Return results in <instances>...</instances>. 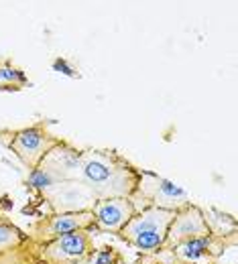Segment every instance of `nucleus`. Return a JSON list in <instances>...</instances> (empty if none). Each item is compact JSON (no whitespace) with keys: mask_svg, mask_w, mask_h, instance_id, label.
<instances>
[{"mask_svg":"<svg viewBox=\"0 0 238 264\" xmlns=\"http://www.w3.org/2000/svg\"><path fill=\"white\" fill-rule=\"evenodd\" d=\"M80 181L98 201L130 197L138 183V169L114 151L90 149L80 153Z\"/></svg>","mask_w":238,"mask_h":264,"instance_id":"nucleus-1","label":"nucleus"},{"mask_svg":"<svg viewBox=\"0 0 238 264\" xmlns=\"http://www.w3.org/2000/svg\"><path fill=\"white\" fill-rule=\"evenodd\" d=\"M173 218L175 212L171 210L144 208L130 218V222L120 230V236L140 252L163 250Z\"/></svg>","mask_w":238,"mask_h":264,"instance_id":"nucleus-2","label":"nucleus"},{"mask_svg":"<svg viewBox=\"0 0 238 264\" xmlns=\"http://www.w3.org/2000/svg\"><path fill=\"white\" fill-rule=\"evenodd\" d=\"M132 203L144 201V208H161V210H171V212H180L186 205H190L188 191L182 189L180 185H175L173 181L159 177V175L151 171H138V183L134 193L130 195Z\"/></svg>","mask_w":238,"mask_h":264,"instance_id":"nucleus-3","label":"nucleus"},{"mask_svg":"<svg viewBox=\"0 0 238 264\" xmlns=\"http://www.w3.org/2000/svg\"><path fill=\"white\" fill-rule=\"evenodd\" d=\"M59 142L62 140L53 136L51 132H47L43 124H37V126H28V128L10 132V140H6V146L20 159V163L28 171H33Z\"/></svg>","mask_w":238,"mask_h":264,"instance_id":"nucleus-4","label":"nucleus"},{"mask_svg":"<svg viewBox=\"0 0 238 264\" xmlns=\"http://www.w3.org/2000/svg\"><path fill=\"white\" fill-rule=\"evenodd\" d=\"M94 228V214L92 212H72V214H51L49 218H41L31 228L28 238L37 246L49 244L66 234L78 230H90Z\"/></svg>","mask_w":238,"mask_h":264,"instance_id":"nucleus-5","label":"nucleus"},{"mask_svg":"<svg viewBox=\"0 0 238 264\" xmlns=\"http://www.w3.org/2000/svg\"><path fill=\"white\" fill-rule=\"evenodd\" d=\"M41 262L45 264H82L92 254L90 230H78L39 246Z\"/></svg>","mask_w":238,"mask_h":264,"instance_id":"nucleus-6","label":"nucleus"},{"mask_svg":"<svg viewBox=\"0 0 238 264\" xmlns=\"http://www.w3.org/2000/svg\"><path fill=\"white\" fill-rule=\"evenodd\" d=\"M43 197L49 201L53 214H72V212H92L96 205L94 193L88 189L80 179L76 181H59L49 187Z\"/></svg>","mask_w":238,"mask_h":264,"instance_id":"nucleus-7","label":"nucleus"},{"mask_svg":"<svg viewBox=\"0 0 238 264\" xmlns=\"http://www.w3.org/2000/svg\"><path fill=\"white\" fill-rule=\"evenodd\" d=\"M208 234H212V230H210V224H208L206 214L190 203L184 210L175 212V218L169 226L163 250H173L175 246H180L188 240L202 238V236H208Z\"/></svg>","mask_w":238,"mask_h":264,"instance_id":"nucleus-8","label":"nucleus"},{"mask_svg":"<svg viewBox=\"0 0 238 264\" xmlns=\"http://www.w3.org/2000/svg\"><path fill=\"white\" fill-rule=\"evenodd\" d=\"M92 214H94L96 230L108 232V234H120V230L136 214V208L130 201V197H112V199L96 201Z\"/></svg>","mask_w":238,"mask_h":264,"instance_id":"nucleus-9","label":"nucleus"},{"mask_svg":"<svg viewBox=\"0 0 238 264\" xmlns=\"http://www.w3.org/2000/svg\"><path fill=\"white\" fill-rule=\"evenodd\" d=\"M226 250L224 234H208L202 238L188 240L173 248L175 260L180 264H214Z\"/></svg>","mask_w":238,"mask_h":264,"instance_id":"nucleus-10","label":"nucleus"},{"mask_svg":"<svg viewBox=\"0 0 238 264\" xmlns=\"http://www.w3.org/2000/svg\"><path fill=\"white\" fill-rule=\"evenodd\" d=\"M26 240H28V236L22 234L16 226H12L6 220H0V256L14 250V248H18Z\"/></svg>","mask_w":238,"mask_h":264,"instance_id":"nucleus-11","label":"nucleus"},{"mask_svg":"<svg viewBox=\"0 0 238 264\" xmlns=\"http://www.w3.org/2000/svg\"><path fill=\"white\" fill-rule=\"evenodd\" d=\"M110 262H112V252H108V248H106V252H100L96 256V262L94 264H110Z\"/></svg>","mask_w":238,"mask_h":264,"instance_id":"nucleus-12","label":"nucleus"},{"mask_svg":"<svg viewBox=\"0 0 238 264\" xmlns=\"http://www.w3.org/2000/svg\"><path fill=\"white\" fill-rule=\"evenodd\" d=\"M39 264H45V262H39Z\"/></svg>","mask_w":238,"mask_h":264,"instance_id":"nucleus-13","label":"nucleus"}]
</instances>
